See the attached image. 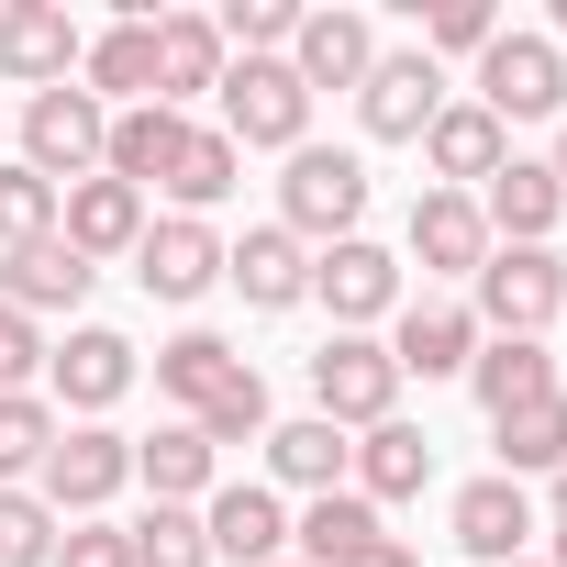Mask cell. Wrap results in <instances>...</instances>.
<instances>
[{
    "mask_svg": "<svg viewBox=\"0 0 567 567\" xmlns=\"http://www.w3.org/2000/svg\"><path fill=\"white\" fill-rule=\"evenodd\" d=\"M379 346H390V368H401V379H467V357H478L489 334H478V312H467V301H401Z\"/></svg>",
    "mask_w": 567,
    "mask_h": 567,
    "instance_id": "cell-14",
    "label": "cell"
},
{
    "mask_svg": "<svg viewBox=\"0 0 567 567\" xmlns=\"http://www.w3.org/2000/svg\"><path fill=\"white\" fill-rule=\"evenodd\" d=\"M545 512H556V523H567V467H556V501H545Z\"/></svg>",
    "mask_w": 567,
    "mask_h": 567,
    "instance_id": "cell-45",
    "label": "cell"
},
{
    "mask_svg": "<svg viewBox=\"0 0 567 567\" xmlns=\"http://www.w3.org/2000/svg\"><path fill=\"white\" fill-rule=\"evenodd\" d=\"M501 156H512V134H501L478 101H445V112H434V134H423V167H434V189H467V200L489 189V167H501Z\"/></svg>",
    "mask_w": 567,
    "mask_h": 567,
    "instance_id": "cell-26",
    "label": "cell"
},
{
    "mask_svg": "<svg viewBox=\"0 0 567 567\" xmlns=\"http://www.w3.org/2000/svg\"><path fill=\"white\" fill-rule=\"evenodd\" d=\"M523 567H545V556H523Z\"/></svg>",
    "mask_w": 567,
    "mask_h": 567,
    "instance_id": "cell-47",
    "label": "cell"
},
{
    "mask_svg": "<svg viewBox=\"0 0 567 567\" xmlns=\"http://www.w3.org/2000/svg\"><path fill=\"white\" fill-rule=\"evenodd\" d=\"M56 512L34 501V489H0V567H56Z\"/></svg>",
    "mask_w": 567,
    "mask_h": 567,
    "instance_id": "cell-38",
    "label": "cell"
},
{
    "mask_svg": "<svg viewBox=\"0 0 567 567\" xmlns=\"http://www.w3.org/2000/svg\"><path fill=\"white\" fill-rule=\"evenodd\" d=\"M501 34V12H489V0H434V12H423V56L445 68V56H478Z\"/></svg>",
    "mask_w": 567,
    "mask_h": 567,
    "instance_id": "cell-39",
    "label": "cell"
},
{
    "mask_svg": "<svg viewBox=\"0 0 567 567\" xmlns=\"http://www.w3.org/2000/svg\"><path fill=\"white\" fill-rule=\"evenodd\" d=\"M545 45H556V56H567V0H556V12H545Z\"/></svg>",
    "mask_w": 567,
    "mask_h": 567,
    "instance_id": "cell-43",
    "label": "cell"
},
{
    "mask_svg": "<svg viewBox=\"0 0 567 567\" xmlns=\"http://www.w3.org/2000/svg\"><path fill=\"white\" fill-rule=\"evenodd\" d=\"M79 23H68V0H0V79H12L23 101L34 90H68L79 79Z\"/></svg>",
    "mask_w": 567,
    "mask_h": 567,
    "instance_id": "cell-12",
    "label": "cell"
},
{
    "mask_svg": "<svg viewBox=\"0 0 567 567\" xmlns=\"http://www.w3.org/2000/svg\"><path fill=\"white\" fill-rule=\"evenodd\" d=\"M56 567H134V534L123 523H68L56 534Z\"/></svg>",
    "mask_w": 567,
    "mask_h": 567,
    "instance_id": "cell-40",
    "label": "cell"
},
{
    "mask_svg": "<svg viewBox=\"0 0 567 567\" xmlns=\"http://www.w3.org/2000/svg\"><path fill=\"white\" fill-rule=\"evenodd\" d=\"M434 112H445V68H434L423 45H379V68L357 79V123H368V145H423Z\"/></svg>",
    "mask_w": 567,
    "mask_h": 567,
    "instance_id": "cell-9",
    "label": "cell"
},
{
    "mask_svg": "<svg viewBox=\"0 0 567 567\" xmlns=\"http://www.w3.org/2000/svg\"><path fill=\"white\" fill-rule=\"evenodd\" d=\"M200 534H212V567H278L290 556V512H278V489H256V478H223L200 501Z\"/></svg>",
    "mask_w": 567,
    "mask_h": 567,
    "instance_id": "cell-17",
    "label": "cell"
},
{
    "mask_svg": "<svg viewBox=\"0 0 567 567\" xmlns=\"http://www.w3.org/2000/svg\"><path fill=\"white\" fill-rule=\"evenodd\" d=\"M234 178H245L234 134H223V123H189V145H178V167H167V200H178L189 223H212V212L234 200Z\"/></svg>",
    "mask_w": 567,
    "mask_h": 567,
    "instance_id": "cell-31",
    "label": "cell"
},
{
    "mask_svg": "<svg viewBox=\"0 0 567 567\" xmlns=\"http://www.w3.org/2000/svg\"><path fill=\"white\" fill-rule=\"evenodd\" d=\"M56 234V178H34L23 156H0V256Z\"/></svg>",
    "mask_w": 567,
    "mask_h": 567,
    "instance_id": "cell-37",
    "label": "cell"
},
{
    "mask_svg": "<svg viewBox=\"0 0 567 567\" xmlns=\"http://www.w3.org/2000/svg\"><path fill=\"white\" fill-rule=\"evenodd\" d=\"M467 312H478V334H556V312H567V256L556 245H489L478 256V278H467Z\"/></svg>",
    "mask_w": 567,
    "mask_h": 567,
    "instance_id": "cell-4",
    "label": "cell"
},
{
    "mask_svg": "<svg viewBox=\"0 0 567 567\" xmlns=\"http://www.w3.org/2000/svg\"><path fill=\"white\" fill-rule=\"evenodd\" d=\"M489 445H501V478H556L567 467V390H545L512 423H489Z\"/></svg>",
    "mask_w": 567,
    "mask_h": 567,
    "instance_id": "cell-32",
    "label": "cell"
},
{
    "mask_svg": "<svg viewBox=\"0 0 567 567\" xmlns=\"http://www.w3.org/2000/svg\"><path fill=\"white\" fill-rule=\"evenodd\" d=\"M357 223H368V156L357 145H290V167H278V234H301L323 256Z\"/></svg>",
    "mask_w": 567,
    "mask_h": 567,
    "instance_id": "cell-2",
    "label": "cell"
},
{
    "mask_svg": "<svg viewBox=\"0 0 567 567\" xmlns=\"http://www.w3.org/2000/svg\"><path fill=\"white\" fill-rule=\"evenodd\" d=\"M101 145H112V112L68 79V90H34L23 101V167L34 178H56V189H79V178H101Z\"/></svg>",
    "mask_w": 567,
    "mask_h": 567,
    "instance_id": "cell-8",
    "label": "cell"
},
{
    "mask_svg": "<svg viewBox=\"0 0 567 567\" xmlns=\"http://www.w3.org/2000/svg\"><path fill=\"white\" fill-rule=\"evenodd\" d=\"M212 34H223V56H290L301 0H223V12H212Z\"/></svg>",
    "mask_w": 567,
    "mask_h": 567,
    "instance_id": "cell-35",
    "label": "cell"
},
{
    "mask_svg": "<svg viewBox=\"0 0 567 567\" xmlns=\"http://www.w3.org/2000/svg\"><path fill=\"white\" fill-rule=\"evenodd\" d=\"M134 278H145V301H178V312H189L200 290H223V234L189 223V212H167V223H145Z\"/></svg>",
    "mask_w": 567,
    "mask_h": 567,
    "instance_id": "cell-15",
    "label": "cell"
},
{
    "mask_svg": "<svg viewBox=\"0 0 567 567\" xmlns=\"http://www.w3.org/2000/svg\"><path fill=\"white\" fill-rule=\"evenodd\" d=\"M79 90H90L101 112L156 101V12H123L112 34H90V45H79Z\"/></svg>",
    "mask_w": 567,
    "mask_h": 567,
    "instance_id": "cell-23",
    "label": "cell"
},
{
    "mask_svg": "<svg viewBox=\"0 0 567 567\" xmlns=\"http://www.w3.org/2000/svg\"><path fill=\"white\" fill-rule=\"evenodd\" d=\"M379 68V23L357 12V0H323V12H301V34H290V79L323 101V90H357Z\"/></svg>",
    "mask_w": 567,
    "mask_h": 567,
    "instance_id": "cell-13",
    "label": "cell"
},
{
    "mask_svg": "<svg viewBox=\"0 0 567 567\" xmlns=\"http://www.w3.org/2000/svg\"><path fill=\"white\" fill-rule=\"evenodd\" d=\"M223 134H234V156L312 145V90L290 79V56H234L223 68Z\"/></svg>",
    "mask_w": 567,
    "mask_h": 567,
    "instance_id": "cell-5",
    "label": "cell"
},
{
    "mask_svg": "<svg viewBox=\"0 0 567 567\" xmlns=\"http://www.w3.org/2000/svg\"><path fill=\"white\" fill-rule=\"evenodd\" d=\"M467 101H478L501 134H512V123H567V56H556L545 34H512V23H501V34L478 45V90H467Z\"/></svg>",
    "mask_w": 567,
    "mask_h": 567,
    "instance_id": "cell-6",
    "label": "cell"
},
{
    "mask_svg": "<svg viewBox=\"0 0 567 567\" xmlns=\"http://www.w3.org/2000/svg\"><path fill=\"white\" fill-rule=\"evenodd\" d=\"M145 189H123V178H79V189H56V234L90 256V267H112V256H134L145 245Z\"/></svg>",
    "mask_w": 567,
    "mask_h": 567,
    "instance_id": "cell-21",
    "label": "cell"
},
{
    "mask_svg": "<svg viewBox=\"0 0 567 567\" xmlns=\"http://www.w3.org/2000/svg\"><path fill=\"white\" fill-rule=\"evenodd\" d=\"M134 478H145L156 501H189V512H200V501L223 489V456H212V434H200V423H156V434L134 445Z\"/></svg>",
    "mask_w": 567,
    "mask_h": 567,
    "instance_id": "cell-30",
    "label": "cell"
},
{
    "mask_svg": "<svg viewBox=\"0 0 567 567\" xmlns=\"http://www.w3.org/2000/svg\"><path fill=\"white\" fill-rule=\"evenodd\" d=\"M423 478H434V434H423V423H401V412H390V423H368V434H357V467H346V489H357V501H412Z\"/></svg>",
    "mask_w": 567,
    "mask_h": 567,
    "instance_id": "cell-29",
    "label": "cell"
},
{
    "mask_svg": "<svg viewBox=\"0 0 567 567\" xmlns=\"http://www.w3.org/2000/svg\"><path fill=\"white\" fill-rule=\"evenodd\" d=\"M334 567H423V556H412L401 534H368V545H357V556H334Z\"/></svg>",
    "mask_w": 567,
    "mask_h": 567,
    "instance_id": "cell-42",
    "label": "cell"
},
{
    "mask_svg": "<svg viewBox=\"0 0 567 567\" xmlns=\"http://www.w3.org/2000/svg\"><path fill=\"white\" fill-rule=\"evenodd\" d=\"M178 145H189V112H167V101H134V112H112V145H101V178H123V189H167Z\"/></svg>",
    "mask_w": 567,
    "mask_h": 567,
    "instance_id": "cell-25",
    "label": "cell"
},
{
    "mask_svg": "<svg viewBox=\"0 0 567 567\" xmlns=\"http://www.w3.org/2000/svg\"><path fill=\"white\" fill-rule=\"evenodd\" d=\"M401 256H412L423 278H478V256H489L478 200H467V189H423V200H412V223H401Z\"/></svg>",
    "mask_w": 567,
    "mask_h": 567,
    "instance_id": "cell-22",
    "label": "cell"
},
{
    "mask_svg": "<svg viewBox=\"0 0 567 567\" xmlns=\"http://www.w3.org/2000/svg\"><path fill=\"white\" fill-rule=\"evenodd\" d=\"M467 390H478L489 423H512L523 401H545V390H567V379H556V357H545L534 334H489V346L467 357Z\"/></svg>",
    "mask_w": 567,
    "mask_h": 567,
    "instance_id": "cell-28",
    "label": "cell"
},
{
    "mask_svg": "<svg viewBox=\"0 0 567 567\" xmlns=\"http://www.w3.org/2000/svg\"><path fill=\"white\" fill-rule=\"evenodd\" d=\"M90 256L68 245V234H45V245H12L0 256V312H23V323H45V312H79L90 301Z\"/></svg>",
    "mask_w": 567,
    "mask_h": 567,
    "instance_id": "cell-19",
    "label": "cell"
},
{
    "mask_svg": "<svg viewBox=\"0 0 567 567\" xmlns=\"http://www.w3.org/2000/svg\"><path fill=\"white\" fill-rule=\"evenodd\" d=\"M545 167H556V189H567V123H556V156H545Z\"/></svg>",
    "mask_w": 567,
    "mask_h": 567,
    "instance_id": "cell-44",
    "label": "cell"
},
{
    "mask_svg": "<svg viewBox=\"0 0 567 567\" xmlns=\"http://www.w3.org/2000/svg\"><path fill=\"white\" fill-rule=\"evenodd\" d=\"M368 534H390L379 523V501H357V489H323L301 523H290V545H301V567H334V556H357Z\"/></svg>",
    "mask_w": 567,
    "mask_h": 567,
    "instance_id": "cell-33",
    "label": "cell"
},
{
    "mask_svg": "<svg viewBox=\"0 0 567 567\" xmlns=\"http://www.w3.org/2000/svg\"><path fill=\"white\" fill-rule=\"evenodd\" d=\"M312 301L334 312V334H379V323L401 312V256L368 245V234L323 245V256H312Z\"/></svg>",
    "mask_w": 567,
    "mask_h": 567,
    "instance_id": "cell-11",
    "label": "cell"
},
{
    "mask_svg": "<svg viewBox=\"0 0 567 567\" xmlns=\"http://www.w3.org/2000/svg\"><path fill=\"white\" fill-rule=\"evenodd\" d=\"M223 278L245 312H301L312 301V245L278 234V223H245V245H223Z\"/></svg>",
    "mask_w": 567,
    "mask_h": 567,
    "instance_id": "cell-16",
    "label": "cell"
},
{
    "mask_svg": "<svg viewBox=\"0 0 567 567\" xmlns=\"http://www.w3.org/2000/svg\"><path fill=\"white\" fill-rule=\"evenodd\" d=\"M156 401H178V423H200L212 456H223V445H267V423H278V412H267V379H256L223 334H200V323L156 346Z\"/></svg>",
    "mask_w": 567,
    "mask_h": 567,
    "instance_id": "cell-1",
    "label": "cell"
},
{
    "mask_svg": "<svg viewBox=\"0 0 567 567\" xmlns=\"http://www.w3.org/2000/svg\"><path fill=\"white\" fill-rule=\"evenodd\" d=\"M278 567H301V556H278Z\"/></svg>",
    "mask_w": 567,
    "mask_h": 567,
    "instance_id": "cell-46",
    "label": "cell"
},
{
    "mask_svg": "<svg viewBox=\"0 0 567 567\" xmlns=\"http://www.w3.org/2000/svg\"><path fill=\"white\" fill-rule=\"evenodd\" d=\"M45 445H56V401L45 390H0V489H34Z\"/></svg>",
    "mask_w": 567,
    "mask_h": 567,
    "instance_id": "cell-34",
    "label": "cell"
},
{
    "mask_svg": "<svg viewBox=\"0 0 567 567\" xmlns=\"http://www.w3.org/2000/svg\"><path fill=\"white\" fill-rule=\"evenodd\" d=\"M401 368H390V346L379 334H323V357H312V412L334 423V434H368V423H390L401 412Z\"/></svg>",
    "mask_w": 567,
    "mask_h": 567,
    "instance_id": "cell-7",
    "label": "cell"
},
{
    "mask_svg": "<svg viewBox=\"0 0 567 567\" xmlns=\"http://www.w3.org/2000/svg\"><path fill=\"white\" fill-rule=\"evenodd\" d=\"M123 534H134V567H212V534H200L189 501H156V512L123 523Z\"/></svg>",
    "mask_w": 567,
    "mask_h": 567,
    "instance_id": "cell-36",
    "label": "cell"
},
{
    "mask_svg": "<svg viewBox=\"0 0 567 567\" xmlns=\"http://www.w3.org/2000/svg\"><path fill=\"white\" fill-rule=\"evenodd\" d=\"M346 467H357V434H334L323 412H290V423H267V478H278V489L323 501V489H346Z\"/></svg>",
    "mask_w": 567,
    "mask_h": 567,
    "instance_id": "cell-24",
    "label": "cell"
},
{
    "mask_svg": "<svg viewBox=\"0 0 567 567\" xmlns=\"http://www.w3.org/2000/svg\"><path fill=\"white\" fill-rule=\"evenodd\" d=\"M478 223H489V245H545V234L567 223L556 167H545V156H501V167H489V189H478Z\"/></svg>",
    "mask_w": 567,
    "mask_h": 567,
    "instance_id": "cell-20",
    "label": "cell"
},
{
    "mask_svg": "<svg viewBox=\"0 0 567 567\" xmlns=\"http://www.w3.org/2000/svg\"><path fill=\"white\" fill-rule=\"evenodd\" d=\"M123 489H134V434H112V423H56V445H45V467H34V501H45L56 523H101Z\"/></svg>",
    "mask_w": 567,
    "mask_h": 567,
    "instance_id": "cell-3",
    "label": "cell"
},
{
    "mask_svg": "<svg viewBox=\"0 0 567 567\" xmlns=\"http://www.w3.org/2000/svg\"><path fill=\"white\" fill-rule=\"evenodd\" d=\"M223 34H212V12H156V101L167 112H189L200 90H223Z\"/></svg>",
    "mask_w": 567,
    "mask_h": 567,
    "instance_id": "cell-27",
    "label": "cell"
},
{
    "mask_svg": "<svg viewBox=\"0 0 567 567\" xmlns=\"http://www.w3.org/2000/svg\"><path fill=\"white\" fill-rule=\"evenodd\" d=\"M34 368H45V334L23 312H0V390H34Z\"/></svg>",
    "mask_w": 567,
    "mask_h": 567,
    "instance_id": "cell-41",
    "label": "cell"
},
{
    "mask_svg": "<svg viewBox=\"0 0 567 567\" xmlns=\"http://www.w3.org/2000/svg\"><path fill=\"white\" fill-rule=\"evenodd\" d=\"M445 523H456V545H467L478 567H523V556H534V489H523V478H501V467H489V478H467Z\"/></svg>",
    "mask_w": 567,
    "mask_h": 567,
    "instance_id": "cell-18",
    "label": "cell"
},
{
    "mask_svg": "<svg viewBox=\"0 0 567 567\" xmlns=\"http://www.w3.org/2000/svg\"><path fill=\"white\" fill-rule=\"evenodd\" d=\"M134 334H112V323H68V346H45V401L56 412H79V423H101L123 390H134Z\"/></svg>",
    "mask_w": 567,
    "mask_h": 567,
    "instance_id": "cell-10",
    "label": "cell"
}]
</instances>
